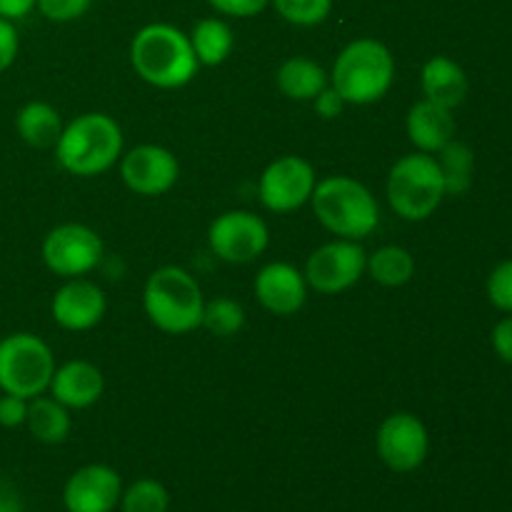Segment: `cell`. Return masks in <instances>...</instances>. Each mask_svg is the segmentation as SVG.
I'll use <instances>...</instances> for the list:
<instances>
[{"mask_svg":"<svg viewBox=\"0 0 512 512\" xmlns=\"http://www.w3.org/2000/svg\"><path fill=\"white\" fill-rule=\"evenodd\" d=\"M130 65L140 80L160 90L183 88L200 70L188 33L170 23L143 25L133 35Z\"/></svg>","mask_w":512,"mask_h":512,"instance_id":"obj_1","label":"cell"},{"mask_svg":"<svg viewBox=\"0 0 512 512\" xmlns=\"http://www.w3.org/2000/svg\"><path fill=\"white\" fill-rule=\"evenodd\" d=\"M123 155V130L108 113H83L63 125L55 158L78 178H95L113 168Z\"/></svg>","mask_w":512,"mask_h":512,"instance_id":"obj_2","label":"cell"},{"mask_svg":"<svg viewBox=\"0 0 512 512\" xmlns=\"http://www.w3.org/2000/svg\"><path fill=\"white\" fill-rule=\"evenodd\" d=\"M205 298L200 283L178 265L153 270L143 288V310L150 323L168 335H188L200 328Z\"/></svg>","mask_w":512,"mask_h":512,"instance_id":"obj_3","label":"cell"},{"mask_svg":"<svg viewBox=\"0 0 512 512\" xmlns=\"http://www.w3.org/2000/svg\"><path fill=\"white\" fill-rule=\"evenodd\" d=\"M315 218L335 238L363 240L378 228L380 208L375 195L350 175H330L318 180L310 195Z\"/></svg>","mask_w":512,"mask_h":512,"instance_id":"obj_4","label":"cell"},{"mask_svg":"<svg viewBox=\"0 0 512 512\" xmlns=\"http://www.w3.org/2000/svg\"><path fill=\"white\" fill-rule=\"evenodd\" d=\"M395 80V58L385 43L358 38L345 45L333 63L330 85L348 105L378 103L388 95Z\"/></svg>","mask_w":512,"mask_h":512,"instance_id":"obj_5","label":"cell"},{"mask_svg":"<svg viewBox=\"0 0 512 512\" xmlns=\"http://www.w3.org/2000/svg\"><path fill=\"white\" fill-rule=\"evenodd\" d=\"M385 195L398 218L408 223L428 220L445 200V183L435 155L415 153L395 160L385 183Z\"/></svg>","mask_w":512,"mask_h":512,"instance_id":"obj_6","label":"cell"},{"mask_svg":"<svg viewBox=\"0 0 512 512\" xmlns=\"http://www.w3.org/2000/svg\"><path fill=\"white\" fill-rule=\"evenodd\" d=\"M55 373V355L43 338L33 333H13L0 340V390L18 398H38L48 393Z\"/></svg>","mask_w":512,"mask_h":512,"instance_id":"obj_7","label":"cell"},{"mask_svg":"<svg viewBox=\"0 0 512 512\" xmlns=\"http://www.w3.org/2000/svg\"><path fill=\"white\" fill-rule=\"evenodd\" d=\"M368 268V253L360 240L335 238L330 243L313 250L305 263V280L308 288L320 295H338L353 288Z\"/></svg>","mask_w":512,"mask_h":512,"instance_id":"obj_8","label":"cell"},{"mask_svg":"<svg viewBox=\"0 0 512 512\" xmlns=\"http://www.w3.org/2000/svg\"><path fill=\"white\" fill-rule=\"evenodd\" d=\"M268 245V225L250 210H225L208 228L210 253L230 265L253 263L268 250Z\"/></svg>","mask_w":512,"mask_h":512,"instance_id":"obj_9","label":"cell"},{"mask_svg":"<svg viewBox=\"0 0 512 512\" xmlns=\"http://www.w3.org/2000/svg\"><path fill=\"white\" fill-rule=\"evenodd\" d=\"M103 240L83 223H63L43 240V263L58 278H85L103 260Z\"/></svg>","mask_w":512,"mask_h":512,"instance_id":"obj_10","label":"cell"},{"mask_svg":"<svg viewBox=\"0 0 512 512\" xmlns=\"http://www.w3.org/2000/svg\"><path fill=\"white\" fill-rule=\"evenodd\" d=\"M315 185H318V175L308 160L300 155H283V158H275L260 175L258 198L265 210L285 215L310 203Z\"/></svg>","mask_w":512,"mask_h":512,"instance_id":"obj_11","label":"cell"},{"mask_svg":"<svg viewBox=\"0 0 512 512\" xmlns=\"http://www.w3.org/2000/svg\"><path fill=\"white\" fill-rule=\"evenodd\" d=\"M375 450L393 473H413L430 453V435L423 420L413 413H393L380 423Z\"/></svg>","mask_w":512,"mask_h":512,"instance_id":"obj_12","label":"cell"},{"mask_svg":"<svg viewBox=\"0 0 512 512\" xmlns=\"http://www.w3.org/2000/svg\"><path fill=\"white\" fill-rule=\"evenodd\" d=\"M120 178L133 190L135 195L143 198H158L168 190L175 188L180 178V163L168 148L163 145H135L128 153L120 155Z\"/></svg>","mask_w":512,"mask_h":512,"instance_id":"obj_13","label":"cell"},{"mask_svg":"<svg viewBox=\"0 0 512 512\" xmlns=\"http://www.w3.org/2000/svg\"><path fill=\"white\" fill-rule=\"evenodd\" d=\"M123 480L110 465H83L68 478L63 488V505L68 512H113L120 505Z\"/></svg>","mask_w":512,"mask_h":512,"instance_id":"obj_14","label":"cell"},{"mask_svg":"<svg viewBox=\"0 0 512 512\" xmlns=\"http://www.w3.org/2000/svg\"><path fill=\"white\" fill-rule=\"evenodd\" d=\"M108 300L100 285L88 278H70L60 285L50 303L53 320L63 330L70 333H83V330L95 328L105 318Z\"/></svg>","mask_w":512,"mask_h":512,"instance_id":"obj_15","label":"cell"},{"mask_svg":"<svg viewBox=\"0 0 512 512\" xmlns=\"http://www.w3.org/2000/svg\"><path fill=\"white\" fill-rule=\"evenodd\" d=\"M255 298L268 313L273 315H295L308 298V280L295 265L275 263L263 265L255 275Z\"/></svg>","mask_w":512,"mask_h":512,"instance_id":"obj_16","label":"cell"},{"mask_svg":"<svg viewBox=\"0 0 512 512\" xmlns=\"http://www.w3.org/2000/svg\"><path fill=\"white\" fill-rule=\"evenodd\" d=\"M105 390L103 373L88 360H68L55 368L48 395L68 410H85L100 400Z\"/></svg>","mask_w":512,"mask_h":512,"instance_id":"obj_17","label":"cell"},{"mask_svg":"<svg viewBox=\"0 0 512 512\" xmlns=\"http://www.w3.org/2000/svg\"><path fill=\"white\" fill-rule=\"evenodd\" d=\"M405 130H408V138L415 145V150L435 155L455 138L458 125H455L453 110L423 98L408 110Z\"/></svg>","mask_w":512,"mask_h":512,"instance_id":"obj_18","label":"cell"},{"mask_svg":"<svg viewBox=\"0 0 512 512\" xmlns=\"http://www.w3.org/2000/svg\"><path fill=\"white\" fill-rule=\"evenodd\" d=\"M420 88H423L425 100L455 110L468 98L470 83L463 65L455 63L448 55H433L430 60H425L423 70H420Z\"/></svg>","mask_w":512,"mask_h":512,"instance_id":"obj_19","label":"cell"},{"mask_svg":"<svg viewBox=\"0 0 512 512\" xmlns=\"http://www.w3.org/2000/svg\"><path fill=\"white\" fill-rule=\"evenodd\" d=\"M275 83H278V90L285 98L305 103V100H315V95H318L320 90L328 88L330 75L325 73L323 65L315 63L313 58L293 55V58H288L278 68Z\"/></svg>","mask_w":512,"mask_h":512,"instance_id":"obj_20","label":"cell"},{"mask_svg":"<svg viewBox=\"0 0 512 512\" xmlns=\"http://www.w3.org/2000/svg\"><path fill=\"white\" fill-rule=\"evenodd\" d=\"M15 130L30 148L48 150L55 148V143H58L60 133H63V120H60V113L50 103L30 100L15 115Z\"/></svg>","mask_w":512,"mask_h":512,"instance_id":"obj_21","label":"cell"},{"mask_svg":"<svg viewBox=\"0 0 512 512\" xmlns=\"http://www.w3.org/2000/svg\"><path fill=\"white\" fill-rule=\"evenodd\" d=\"M30 435L45 445H60L70 435V413L65 405L50 395H38L28 400V418H25Z\"/></svg>","mask_w":512,"mask_h":512,"instance_id":"obj_22","label":"cell"},{"mask_svg":"<svg viewBox=\"0 0 512 512\" xmlns=\"http://www.w3.org/2000/svg\"><path fill=\"white\" fill-rule=\"evenodd\" d=\"M188 38L198 63L210 65V68L213 65H223L235 48L233 28L220 18L198 20Z\"/></svg>","mask_w":512,"mask_h":512,"instance_id":"obj_23","label":"cell"},{"mask_svg":"<svg viewBox=\"0 0 512 512\" xmlns=\"http://www.w3.org/2000/svg\"><path fill=\"white\" fill-rule=\"evenodd\" d=\"M445 183V195H465L473 185L475 175V153L468 143L453 138L440 153H435Z\"/></svg>","mask_w":512,"mask_h":512,"instance_id":"obj_24","label":"cell"},{"mask_svg":"<svg viewBox=\"0 0 512 512\" xmlns=\"http://www.w3.org/2000/svg\"><path fill=\"white\" fill-rule=\"evenodd\" d=\"M365 273H370V278L383 288H400L413 280L415 258L403 245H383L373 255H368Z\"/></svg>","mask_w":512,"mask_h":512,"instance_id":"obj_25","label":"cell"},{"mask_svg":"<svg viewBox=\"0 0 512 512\" xmlns=\"http://www.w3.org/2000/svg\"><path fill=\"white\" fill-rule=\"evenodd\" d=\"M245 325V310L238 300L233 298H215L205 300L203 320L200 328L208 330L215 338H233L243 330Z\"/></svg>","mask_w":512,"mask_h":512,"instance_id":"obj_26","label":"cell"},{"mask_svg":"<svg viewBox=\"0 0 512 512\" xmlns=\"http://www.w3.org/2000/svg\"><path fill=\"white\" fill-rule=\"evenodd\" d=\"M170 493L153 478H140L120 495V512H168Z\"/></svg>","mask_w":512,"mask_h":512,"instance_id":"obj_27","label":"cell"},{"mask_svg":"<svg viewBox=\"0 0 512 512\" xmlns=\"http://www.w3.org/2000/svg\"><path fill=\"white\" fill-rule=\"evenodd\" d=\"M280 18L298 28H313L328 20L333 0H270Z\"/></svg>","mask_w":512,"mask_h":512,"instance_id":"obj_28","label":"cell"},{"mask_svg":"<svg viewBox=\"0 0 512 512\" xmlns=\"http://www.w3.org/2000/svg\"><path fill=\"white\" fill-rule=\"evenodd\" d=\"M485 293L495 308L512 315V258L495 265L493 273L488 275V283H485Z\"/></svg>","mask_w":512,"mask_h":512,"instance_id":"obj_29","label":"cell"},{"mask_svg":"<svg viewBox=\"0 0 512 512\" xmlns=\"http://www.w3.org/2000/svg\"><path fill=\"white\" fill-rule=\"evenodd\" d=\"M93 0H38L35 8L53 23H73L90 10Z\"/></svg>","mask_w":512,"mask_h":512,"instance_id":"obj_30","label":"cell"},{"mask_svg":"<svg viewBox=\"0 0 512 512\" xmlns=\"http://www.w3.org/2000/svg\"><path fill=\"white\" fill-rule=\"evenodd\" d=\"M208 5L218 10L220 15H230V18H253L268 8L270 0H208Z\"/></svg>","mask_w":512,"mask_h":512,"instance_id":"obj_31","label":"cell"},{"mask_svg":"<svg viewBox=\"0 0 512 512\" xmlns=\"http://www.w3.org/2000/svg\"><path fill=\"white\" fill-rule=\"evenodd\" d=\"M28 418V400L18 395H0V425L3 428H20Z\"/></svg>","mask_w":512,"mask_h":512,"instance_id":"obj_32","label":"cell"},{"mask_svg":"<svg viewBox=\"0 0 512 512\" xmlns=\"http://www.w3.org/2000/svg\"><path fill=\"white\" fill-rule=\"evenodd\" d=\"M18 50H20V38H18V30H15V23L13 20L0 18V73H5V70L15 63Z\"/></svg>","mask_w":512,"mask_h":512,"instance_id":"obj_33","label":"cell"},{"mask_svg":"<svg viewBox=\"0 0 512 512\" xmlns=\"http://www.w3.org/2000/svg\"><path fill=\"white\" fill-rule=\"evenodd\" d=\"M313 105H315V113H318L320 118L335 120V118H340V115H343L345 105H348V103H345L343 95H340L338 90L333 88V85H328V88L320 90V93L315 95Z\"/></svg>","mask_w":512,"mask_h":512,"instance_id":"obj_34","label":"cell"},{"mask_svg":"<svg viewBox=\"0 0 512 512\" xmlns=\"http://www.w3.org/2000/svg\"><path fill=\"white\" fill-rule=\"evenodd\" d=\"M493 350L503 363L512 365V315H505L503 320H498L493 328Z\"/></svg>","mask_w":512,"mask_h":512,"instance_id":"obj_35","label":"cell"},{"mask_svg":"<svg viewBox=\"0 0 512 512\" xmlns=\"http://www.w3.org/2000/svg\"><path fill=\"white\" fill-rule=\"evenodd\" d=\"M38 0H0V18L5 20H23L35 10Z\"/></svg>","mask_w":512,"mask_h":512,"instance_id":"obj_36","label":"cell"},{"mask_svg":"<svg viewBox=\"0 0 512 512\" xmlns=\"http://www.w3.org/2000/svg\"><path fill=\"white\" fill-rule=\"evenodd\" d=\"M0 512H23L18 493L10 490L8 485H0Z\"/></svg>","mask_w":512,"mask_h":512,"instance_id":"obj_37","label":"cell"}]
</instances>
